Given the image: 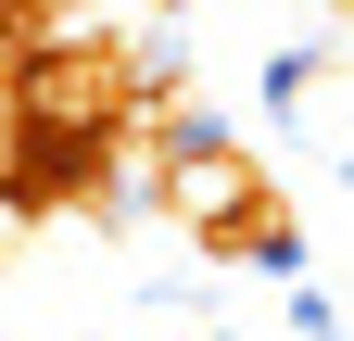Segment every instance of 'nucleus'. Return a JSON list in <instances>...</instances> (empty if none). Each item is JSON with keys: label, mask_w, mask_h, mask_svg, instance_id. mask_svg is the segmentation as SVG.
Returning a JSON list of instances; mask_svg holds the SVG:
<instances>
[{"label": "nucleus", "mask_w": 354, "mask_h": 341, "mask_svg": "<svg viewBox=\"0 0 354 341\" xmlns=\"http://www.w3.org/2000/svg\"><path fill=\"white\" fill-rule=\"evenodd\" d=\"M26 13H51V0H26Z\"/></svg>", "instance_id": "1"}]
</instances>
